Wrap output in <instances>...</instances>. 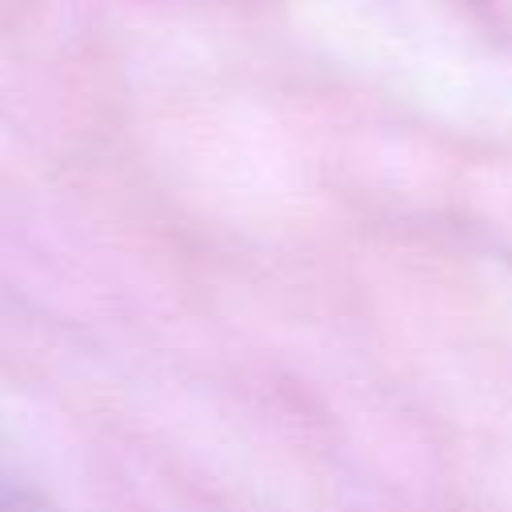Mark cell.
<instances>
[{
    "label": "cell",
    "mask_w": 512,
    "mask_h": 512,
    "mask_svg": "<svg viewBox=\"0 0 512 512\" xmlns=\"http://www.w3.org/2000/svg\"><path fill=\"white\" fill-rule=\"evenodd\" d=\"M0 512H60V508L32 480H24L0 464Z\"/></svg>",
    "instance_id": "6da1fadb"
}]
</instances>
